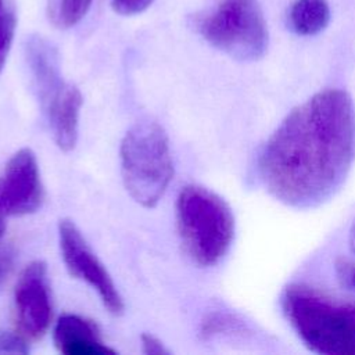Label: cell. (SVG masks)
<instances>
[{
	"label": "cell",
	"mask_w": 355,
	"mask_h": 355,
	"mask_svg": "<svg viewBox=\"0 0 355 355\" xmlns=\"http://www.w3.org/2000/svg\"><path fill=\"white\" fill-rule=\"evenodd\" d=\"M354 159V101L341 89H324L284 116L259 151L257 171L273 198L308 209L340 190Z\"/></svg>",
	"instance_id": "obj_1"
},
{
	"label": "cell",
	"mask_w": 355,
	"mask_h": 355,
	"mask_svg": "<svg viewBox=\"0 0 355 355\" xmlns=\"http://www.w3.org/2000/svg\"><path fill=\"white\" fill-rule=\"evenodd\" d=\"M280 305L290 327L308 349L322 355H355V304L293 283L283 290Z\"/></svg>",
	"instance_id": "obj_2"
},
{
	"label": "cell",
	"mask_w": 355,
	"mask_h": 355,
	"mask_svg": "<svg viewBox=\"0 0 355 355\" xmlns=\"http://www.w3.org/2000/svg\"><path fill=\"white\" fill-rule=\"evenodd\" d=\"M176 220L182 243L200 266L216 265L229 251L234 237V216L227 202L202 186L180 190Z\"/></svg>",
	"instance_id": "obj_3"
},
{
	"label": "cell",
	"mask_w": 355,
	"mask_h": 355,
	"mask_svg": "<svg viewBox=\"0 0 355 355\" xmlns=\"http://www.w3.org/2000/svg\"><path fill=\"white\" fill-rule=\"evenodd\" d=\"M121 173L126 191L137 204L153 208L159 202L173 178L169 140L159 123L140 121L125 133Z\"/></svg>",
	"instance_id": "obj_4"
},
{
	"label": "cell",
	"mask_w": 355,
	"mask_h": 355,
	"mask_svg": "<svg viewBox=\"0 0 355 355\" xmlns=\"http://www.w3.org/2000/svg\"><path fill=\"white\" fill-rule=\"evenodd\" d=\"M200 35L239 61L259 60L268 49V28L257 0H220L196 21Z\"/></svg>",
	"instance_id": "obj_5"
},
{
	"label": "cell",
	"mask_w": 355,
	"mask_h": 355,
	"mask_svg": "<svg viewBox=\"0 0 355 355\" xmlns=\"http://www.w3.org/2000/svg\"><path fill=\"white\" fill-rule=\"evenodd\" d=\"M58 237L62 259L71 276L83 280L96 290L110 313L121 315L125 309L123 300L111 275L89 247L78 226L71 219H61Z\"/></svg>",
	"instance_id": "obj_6"
},
{
	"label": "cell",
	"mask_w": 355,
	"mask_h": 355,
	"mask_svg": "<svg viewBox=\"0 0 355 355\" xmlns=\"http://www.w3.org/2000/svg\"><path fill=\"white\" fill-rule=\"evenodd\" d=\"M14 305L19 333L25 338H40L53 316L47 266L43 261H33L21 272L14 290Z\"/></svg>",
	"instance_id": "obj_7"
},
{
	"label": "cell",
	"mask_w": 355,
	"mask_h": 355,
	"mask_svg": "<svg viewBox=\"0 0 355 355\" xmlns=\"http://www.w3.org/2000/svg\"><path fill=\"white\" fill-rule=\"evenodd\" d=\"M0 200L8 214L28 215L37 211L43 201V186L35 153L18 150L7 162L0 179Z\"/></svg>",
	"instance_id": "obj_8"
},
{
	"label": "cell",
	"mask_w": 355,
	"mask_h": 355,
	"mask_svg": "<svg viewBox=\"0 0 355 355\" xmlns=\"http://www.w3.org/2000/svg\"><path fill=\"white\" fill-rule=\"evenodd\" d=\"M25 58L35 94L44 110L67 83L61 76L58 51L51 42L33 35L26 40Z\"/></svg>",
	"instance_id": "obj_9"
},
{
	"label": "cell",
	"mask_w": 355,
	"mask_h": 355,
	"mask_svg": "<svg viewBox=\"0 0 355 355\" xmlns=\"http://www.w3.org/2000/svg\"><path fill=\"white\" fill-rule=\"evenodd\" d=\"M53 340L55 348L64 355H115V349L103 341L98 327L79 315L60 316Z\"/></svg>",
	"instance_id": "obj_10"
},
{
	"label": "cell",
	"mask_w": 355,
	"mask_h": 355,
	"mask_svg": "<svg viewBox=\"0 0 355 355\" xmlns=\"http://www.w3.org/2000/svg\"><path fill=\"white\" fill-rule=\"evenodd\" d=\"M83 97L80 90L72 83H65L43 110L55 144L65 153L73 150L76 146Z\"/></svg>",
	"instance_id": "obj_11"
},
{
	"label": "cell",
	"mask_w": 355,
	"mask_h": 355,
	"mask_svg": "<svg viewBox=\"0 0 355 355\" xmlns=\"http://www.w3.org/2000/svg\"><path fill=\"white\" fill-rule=\"evenodd\" d=\"M330 21L326 0H295L288 11V25L300 36H313L322 32Z\"/></svg>",
	"instance_id": "obj_12"
},
{
	"label": "cell",
	"mask_w": 355,
	"mask_h": 355,
	"mask_svg": "<svg viewBox=\"0 0 355 355\" xmlns=\"http://www.w3.org/2000/svg\"><path fill=\"white\" fill-rule=\"evenodd\" d=\"M245 324L233 313L229 312H209L200 323V336L204 340H211L220 336L243 334Z\"/></svg>",
	"instance_id": "obj_13"
},
{
	"label": "cell",
	"mask_w": 355,
	"mask_h": 355,
	"mask_svg": "<svg viewBox=\"0 0 355 355\" xmlns=\"http://www.w3.org/2000/svg\"><path fill=\"white\" fill-rule=\"evenodd\" d=\"M90 4L92 0H50L49 15L55 26L67 29L86 15Z\"/></svg>",
	"instance_id": "obj_14"
},
{
	"label": "cell",
	"mask_w": 355,
	"mask_h": 355,
	"mask_svg": "<svg viewBox=\"0 0 355 355\" xmlns=\"http://www.w3.org/2000/svg\"><path fill=\"white\" fill-rule=\"evenodd\" d=\"M15 31V14L11 8L0 11V72L6 64Z\"/></svg>",
	"instance_id": "obj_15"
},
{
	"label": "cell",
	"mask_w": 355,
	"mask_h": 355,
	"mask_svg": "<svg viewBox=\"0 0 355 355\" xmlns=\"http://www.w3.org/2000/svg\"><path fill=\"white\" fill-rule=\"evenodd\" d=\"M29 352L25 337L19 333L0 330V355L4 354H18L26 355Z\"/></svg>",
	"instance_id": "obj_16"
},
{
	"label": "cell",
	"mask_w": 355,
	"mask_h": 355,
	"mask_svg": "<svg viewBox=\"0 0 355 355\" xmlns=\"http://www.w3.org/2000/svg\"><path fill=\"white\" fill-rule=\"evenodd\" d=\"M154 0H112V8L121 15H135L144 11Z\"/></svg>",
	"instance_id": "obj_17"
},
{
	"label": "cell",
	"mask_w": 355,
	"mask_h": 355,
	"mask_svg": "<svg viewBox=\"0 0 355 355\" xmlns=\"http://www.w3.org/2000/svg\"><path fill=\"white\" fill-rule=\"evenodd\" d=\"M143 352L147 355H169V349L162 344L159 338L150 333H144L140 337Z\"/></svg>",
	"instance_id": "obj_18"
},
{
	"label": "cell",
	"mask_w": 355,
	"mask_h": 355,
	"mask_svg": "<svg viewBox=\"0 0 355 355\" xmlns=\"http://www.w3.org/2000/svg\"><path fill=\"white\" fill-rule=\"evenodd\" d=\"M338 279L348 287L355 288V262L341 259L336 265Z\"/></svg>",
	"instance_id": "obj_19"
},
{
	"label": "cell",
	"mask_w": 355,
	"mask_h": 355,
	"mask_svg": "<svg viewBox=\"0 0 355 355\" xmlns=\"http://www.w3.org/2000/svg\"><path fill=\"white\" fill-rule=\"evenodd\" d=\"M14 265V252L10 247L0 250V290L7 282Z\"/></svg>",
	"instance_id": "obj_20"
},
{
	"label": "cell",
	"mask_w": 355,
	"mask_h": 355,
	"mask_svg": "<svg viewBox=\"0 0 355 355\" xmlns=\"http://www.w3.org/2000/svg\"><path fill=\"white\" fill-rule=\"evenodd\" d=\"M7 218H8V214H7L4 205H3V202L0 200V240L4 236V232H6V223H7L6 220H7Z\"/></svg>",
	"instance_id": "obj_21"
},
{
	"label": "cell",
	"mask_w": 355,
	"mask_h": 355,
	"mask_svg": "<svg viewBox=\"0 0 355 355\" xmlns=\"http://www.w3.org/2000/svg\"><path fill=\"white\" fill-rule=\"evenodd\" d=\"M348 247L351 250L352 254H355V216L352 219L351 227H349V233H348Z\"/></svg>",
	"instance_id": "obj_22"
},
{
	"label": "cell",
	"mask_w": 355,
	"mask_h": 355,
	"mask_svg": "<svg viewBox=\"0 0 355 355\" xmlns=\"http://www.w3.org/2000/svg\"><path fill=\"white\" fill-rule=\"evenodd\" d=\"M1 4H3V0H0V11H1Z\"/></svg>",
	"instance_id": "obj_23"
}]
</instances>
